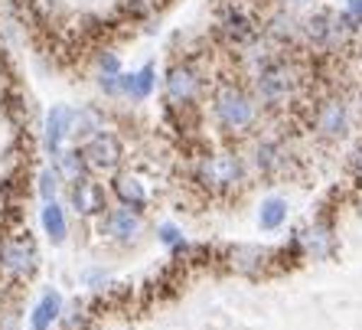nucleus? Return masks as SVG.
I'll list each match as a JSON object with an SVG mask.
<instances>
[{"label": "nucleus", "mask_w": 362, "mask_h": 330, "mask_svg": "<svg viewBox=\"0 0 362 330\" xmlns=\"http://www.w3.org/2000/svg\"><path fill=\"white\" fill-rule=\"evenodd\" d=\"M212 111H216L219 125L226 127V131H232V135H245V131L255 125V118H258L255 98L235 82H226L216 89V95H212Z\"/></svg>", "instance_id": "1"}, {"label": "nucleus", "mask_w": 362, "mask_h": 330, "mask_svg": "<svg viewBox=\"0 0 362 330\" xmlns=\"http://www.w3.org/2000/svg\"><path fill=\"white\" fill-rule=\"evenodd\" d=\"M297 85V72L287 66L284 59H271L268 66H262L255 72V92H258V102L262 105H284L291 98Z\"/></svg>", "instance_id": "2"}, {"label": "nucleus", "mask_w": 362, "mask_h": 330, "mask_svg": "<svg viewBox=\"0 0 362 330\" xmlns=\"http://www.w3.org/2000/svg\"><path fill=\"white\" fill-rule=\"evenodd\" d=\"M36 268H40V252H36V242L30 239V232L7 239L0 246V275H7L13 281H26L36 275Z\"/></svg>", "instance_id": "3"}, {"label": "nucleus", "mask_w": 362, "mask_h": 330, "mask_svg": "<svg viewBox=\"0 0 362 330\" xmlns=\"http://www.w3.org/2000/svg\"><path fill=\"white\" fill-rule=\"evenodd\" d=\"M82 157L92 173H115L121 167V161H124V144L118 141V135L98 131L82 144Z\"/></svg>", "instance_id": "4"}, {"label": "nucleus", "mask_w": 362, "mask_h": 330, "mask_svg": "<svg viewBox=\"0 0 362 330\" xmlns=\"http://www.w3.org/2000/svg\"><path fill=\"white\" fill-rule=\"evenodd\" d=\"M199 72H196L189 62H177V66L167 69V79H163V92H167V105L170 108H189V105L199 98Z\"/></svg>", "instance_id": "5"}, {"label": "nucleus", "mask_w": 362, "mask_h": 330, "mask_svg": "<svg viewBox=\"0 0 362 330\" xmlns=\"http://www.w3.org/2000/svg\"><path fill=\"white\" fill-rule=\"evenodd\" d=\"M196 177L209 190H232L242 183V161L235 154H212V157H202Z\"/></svg>", "instance_id": "6"}, {"label": "nucleus", "mask_w": 362, "mask_h": 330, "mask_svg": "<svg viewBox=\"0 0 362 330\" xmlns=\"http://www.w3.org/2000/svg\"><path fill=\"white\" fill-rule=\"evenodd\" d=\"M69 210L85 216V220L105 216V210H108V193H105V186L92 177L72 180V183H69Z\"/></svg>", "instance_id": "7"}, {"label": "nucleus", "mask_w": 362, "mask_h": 330, "mask_svg": "<svg viewBox=\"0 0 362 330\" xmlns=\"http://www.w3.org/2000/svg\"><path fill=\"white\" fill-rule=\"evenodd\" d=\"M300 30L317 50H333V46L343 40V33H353V26L346 23L343 17H333L329 10H320V13L307 17Z\"/></svg>", "instance_id": "8"}, {"label": "nucleus", "mask_w": 362, "mask_h": 330, "mask_svg": "<svg viewBox=\"0 0 362 330\" xmlns=\"http://www.w3.org/2000/svg\"><path fill=\"white\" fill-rule=\"evenodd\" d=\"M101 232L111 236L115 242H134L144 232V220L141 212L131 210V206H118V210H108L101 216Z\"/></svg>", "instance_id": "9"}, {"label": "nucleus", "mask_w": 362, "mask_h": 330, "mask_svg": "<svg viewBox=\"0 0 362 330\" xmlns=\"http://www.w3.org/2000/svg\"><path fill=\"white\" fill-rule=\"evenodd\" d=\"M69 118H72V111L66 105H52V111L46 115V127H42V144L46 151L56 157V154L66 147L69 141Z\"/></svg>", "instance_id": "10"}, {"label": "nucleus", "mask_w": 362, "mask_h": 330, "mask_svg": "<svg viewBox=\"0 0 362 330\" xmlns=\"http://www.w3.org/2000/svg\"><path fill=\"white\" fill-rule=\"evenodd\" d=\"M346 127H349V115H346V105L339 98H329L320 105L317 111V131L323 137H343Z\"/></svg>", "instance_id": "11"}, {"label": "nucleus", "mask_w": 362, "mask_h": 330, "mask_svg": "<svg viewBox=\"0 0 362 330\" xmlns=\"http://www.w3.org/2000/svg\"><path fill=\"white\" fill-rule=\"evenodd\" d=\"M153 85H157V69L153 66H144L137 72H121V95L131 102H144L153 92Z\"/></svg>", "instance_id": "12"}, {"label": "nucleus", "mask_w": 362, "mask_h": 330, "mask_svg": "<svg viewBox=\"0 0 362 330\" xmlns=\"http://www.w3.org/2000/svg\"><path fill=\"white\" fill-rule=\"evenodd\" d=\"M105 131V115H101L95 105H82L78 111H72V118H69V137H76V141H88L92 135Z\"/></svg>", "instance_id": "13"}, {"label": "nucleus", "mask_w": 362, "mask_h": 330, "mask_svg": "<svg viewBox=\"0 0 362 330\" xmlns=\"http://www.w3.org/2000/svg\"><path fill=\"white\" fill-rule=\"evenodd\" d=\"M222 33H226V40L245 46V42L255 40V23H252V17H248L245 10L232 7V10H226V13H222Z\"/></svg>", "instance_id": "14"}, {"label": "nucleus", "mask_w": 362, "mask_h": 330, "mask_svg": "<svg viewBox=\"0 0 362 330\" xmlns=\"http://www.w3.org/2000/svg\"><path fill=\"white\" fill-rule=\"evenodd\" d=\"M59 317H62V295L59 291H46V295L36 301V307H33L30 330H49Z\"/></svg>", "instance_id": "15"}, {"label": "nucleus", "mask_w": 362, "mask_h": 330, "mask_svg": "<svg viewBox=\"0 0 362 330\" xmlns=\"http://www.w3.org/2000/svg\"><path fill=\"white\" fill-rule=\"evenodd\" d=\"M42 229H46V236L56 242V246H62L69 236V220H66V210H62L56 200H49V203L42 206Z\"/></svg>", "instance_id": "16"}, {"label": "nucleus", "mask_w": 362, "mask_h": 330, "mask_svg": "<svg viewBox=\"0 0 362 330\" xmlns=\"http://www.w3.org/2000/svg\"><path fill=\"white\" fill-rule=\"evenodd\" d=\"M115 196L121 200V206H131V210H141L144 203H147V190H144V183L137 177H127V173H121V177H115Z\"/></svg>", "instance_id": "17"}, {"label": "nucleus", "mask_w": 362, "mask_h": 330, "mask_svg": "<svg viewBox=\"0 0 362 330\" xmlns=\"http://www.w3.org/2000/svg\"><path fill=\"white\" fill-rule=\"evenodd\" d=\"M255 164H258L262 173H281V170L287 167V151L281 144H274V141H264V144L255 151Z\"/></svg>", "instance_id": "18"}, {"label": "nucleus", "mask_w": 362, "mask_h": 330, "mask_svg": "<svg viewBox=\"0 0 362 330\" xmlns=\"http://www.w3.org/2000/svg\"><path fill=\"white\" fill-rule=\"evenodd\" d=\"M56 170H59V177L62 180H69V183H72V180H78V177H85V157H82V147H78V151H66V147H62L59 154H56Z\"/></svg>", "instance_id": "19"}, {"label": "nucleus", "mask_w": 362, "mask_h": 330, "mask_svg": "<svg viewBox=\"0 0 362 330\" xmlns=\"http://www.w3.org/2000/svg\"><path fill=\"white\" fill-rule=\"evenodd\" d=\"M300 242H303V249H307L313 258H323V255H329V249H333V236H329L327 226H310L300 236Z\"/></svg>", "instance_id": "20"}, {"label": "nucleus", "mask_w": 362, "mask_h": 330, "mask_svg": "<svg viewBox=\"0 0 362 330\" xmlns=\"http://www.w3.org/2000/svg\"><path fill=\"white\" fill-rule=\"evenodd\" d=\"M268 33L274 36V40L287 42V40H294L297 33H300V26H297V20L287 13V10H281V13H274V17L268 20Z\"/></svg>", "instance_id": "21"}, {"label": "nucleus", "mask_w": 362, "mask_h": 330, "mask_svg": "<svg viewBox=\"0 0 362 330\" xmlns=\"http://www.w3.org/2000/svg\"><path fill=\"white\" fill-rule=\"evenodd\" d=\"M284 220H287V203H284V200H278V196L264 200L262 212H258V222H262V229H278Z\"/></svg>", "instance_id": "22"}, {"label": "nucleus", "mask_w": 362, "mask_h": 330, "mask_svg": "<svg viewBox=\"0 0 362 330\" xmlns=\"http://www.w3.org/2000/svg\"><path fill=\"white\" fill-rule=\"evenodd\" d=\"M232 262H235V268H238V271H255V268H258V262H264V252H262V249H255V246H248V249H235Z\"/></svg>", "instance_id": "23"}, {"label": "nucleus", "mask_w": 362, "mask_h": 330, "mask_svg": "<svg viewBox=\"0 0 362 330\" xmlns=\"http://www.w3.org/2000/svg\"><path fill=\"white\" fill-rule=\"evenodd\" d=\"M59 183H62V177H59V170H56V167H49V170H42V173H40V196L46 200V203H49V200H56Z\"/></svg>", "instance_id": "24"}, {"label": "nucleus", "mask_w": 362, "mask_h": 330, "mask_svg": "<svg viewBox=\"0 0 362 330\" xmlns=\"http://www.w3.org/2000/svg\"><path fill=\"white\" fill-rule=\"evenodd\" d=\"M121 72V62L115 52H105V56H98V76H118Z\"/></svg>", "instance_id": "25"}, {"label": "nucleus", "mask_w": 362, "mask_h": 330, "mask_svg": "<svg viewBox=\"0 0 362 330\" xmlns=\"http://www.w3.org/2000/svg\"><path fill=\"white\" fill-rule=\"evenodd\" d=\"M62 324H66V330H82L85 327V311L82 307H69L66 314H62Z\"/></svg>", "instance_id": "26"}, {"label": "nucleus", "mask_w": 362, "mask_h": 330, "mask_svg": "<svg viewBox=\"0 0 362 330\" xmlns=\"http://www.w3.org/2000/svg\"><path fill=\"white\" fill-rule=\"evenodd\" d=\"M343 20H346V23H349V26H353V30L362 23V0H346Z\"/></svg>", "instance_id": "27"}, {"label": "nucleus", "mask_w": 362, "mask_h": 330, "mask_svg": "<svg viewBox=\"0 0 362 330\" xmlns=\"http://www.w3.org/2000/svg\"><path fill=\"white\" fill-rule=\"evenodd\" d=\"M157 232H160V242H167V246H177L180 242V229L177 226H160Z\"/></svg>", "instance_id": "28"}, {"label": "nucleus", "mask_w": 362, "mask_h": 330, "mask_svg": "<svg viewBox=\"0 0 362 330\" xmlns=\"http://www.w3.org/2000/svg\"><path fill=\"white\" fill-rule=\"evenodd\" d=\"M82 281L85 285H101V281H105V271H85Z\"/></svg>", "instance_id": "29"}, {"label": "nucleus", "mask_w": 362, "mask_h": 330, "mask_svg": "<svg viewBox=\"0 0 362 330\" xmlns=\"http://www.w3.org/2000/svg\"><path fill=\"white\" fill-rule=\"evenodd\" d=\"M284 10H297V7H307V4H313V0H278Z\"/></svg>", "instance_id": "30"}, {"label": "nucleus", "mask_w": 362, "mask_h": 330, "mask_svg": "<svg viewBox=\"0 0 362 330\" xmlns=\"http://www.w3.org/2000/svg\"><path fill=\"white\" fill-rule=\"evenodd\" d=\"M356 170H359V177H362V151H359V157H356Z\"/></svg>", "instance_id": "31"}]
</instances>
